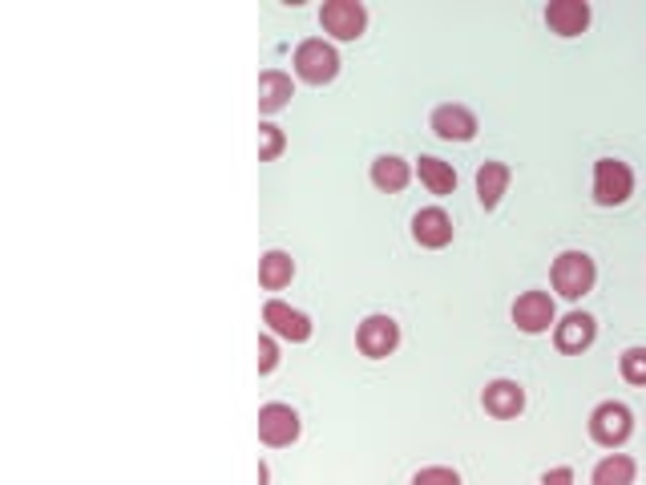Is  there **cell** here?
Wrapping results in <instances>:
<instances>
[{
  "label": "cell",
  "instance_id": "6da1fadb",
  "mask_svg": "<svg viewBox=\"0 0 646 485\" xmlns=\"http://www.w3.org/2000/svg\"><path fill=\"white\" fill-rule=\"evenodd\" d=\"M550 284L562 299L578 304V299L590 296L594 284H599V263L590 260L586 251H562L550 267Z\"/></svg>",
  "mask_w": 646,
  "mask_h": 485
},
{
  "label": "cell",
  "instance_id": "7a4b0ae2",
  "mask_svg": "<svg viewBox=\"0 0 646 485\" xmlns=\"http://www.w3.org/2000/svg\"><path fill=\"white\" fill-rule=\"evenodd\" d=\"M292 70H295V77L307 85H328L340 77V53H336V45L324 41V36H307V41L295 45Z\"/></svg>",
  "mask_w": 646,
  "mask_h": 485
},
{
  "label": "cell",
  "instance_id": "3957f363",
  "mask_svg": "<svg viewBox=\"0 0 646 485\" xmlns=\"http://www.w3.org/2000/svg\"><path fill=\"white\" fill-rule=\"evenodd\" d=\"M631 433H635V413H631L623 401H602L599 409L590 413V441L602 445V450L626 445Z\"/></svg>",
  "mask_w": 646,
  "mask_h": 485
},
{
  "label": "cell",
  "instance_id": "277c9868",
  "mask_svg": "<svg viewBox=\"0 0 646 485\" xmlns=\"http://www.w3.org/2000/svg\"><path fill=\"white\" fill-rule=\"evenodd\" d=\"M594 202L599 207H623L635 194V170L623 158H599L594 162Z\"/></svg>",
  "mask_w": 646,
  "mask_h": 485
},
{
  "label": "cell",
  "instance_id": "5b68a950",
  "mask_svg": "<svg viewBox=\"0 0 646 485\" xmlns=\"http://www.w3.org/2000/svg\"><path fill=\"white\" fill-rule=\"evenodd\" d=\"M299 433H304V421H299V413H295L292 404L267 401L258 409V441L267 450H287V445L299 441Z\"/></svg>",
  "mask_w": 646,
  "mask_h": 485
},
{
  "label": "cell",
  "instance_id": "8992f818",
  "mask_svg": "<svg viewBox=\"0 0 646 485\" xmlns=\"http://www.w3.org/2000/svg\"><path fill=\"white\" fill-rule=\"evenodd\" d=\"M319 24L331 41H360L368 29V9L364 0H328L319 9Z\"/></svg>",
  "mask_w": 646,
  "mask_h": 485
},
{
  "label": "cell",
  "instance_id": "52a82bcc",
  "mask_svg": "<svg viewBox=\"0 0 646 485\" xmlns=\"http://www.w3.org/2000/svg\"><path fill=\"white\" fill-rule=\"evenodd\" d=\"M509 316H513V324L526 336H541V331H550L558 324V304H553L550 292H521L513 299Z\"/></svg>",
  "mask_w": 646,
  "mask_h": 485
},
{
  "label": "cell",
  "instance_id": "ba28073f",
  "mask_svg": "<svg viewBox=\"0 0 646 485\" xmlns=\"http://www.w3.org/2000/svg\"><path fill=\"white\" fill-rule=\"evenodd\" d=\"M263 324H267L271 336L292 340V344H307L311 340V331H316V324H311L307 312L292 308V304H283V299H267V304H263Z\"/></svg>",
  "mask_w": 646,
  "mask_h": 485
},
{
  "label": "cell",
  "instance_id": "9c48e42d",
  "mask_svg": "<svg viewBox=\"0 0 646 485\" xmlns=\"http://www.w3.org/2000/svg\"><path fill=\"white\" fill-rule=\"evenodd\" d=\"M428 130H433L441 143H473V138H477V130H481V122H477V114H473L469 106L448 102V106H436L433 109Z\"/></svg>",
  "mask_w": 646,
  "mask_h": 485
},
{
  "label": "cell",
  "instance_id": "30bf717a",
  "mask_svg": "<svg viewBox=\"0 0 646 485\" xmlns=\"http://www.w3.org/2000/svg\"><path fill=\"white\" fill-rule=\"evenodd\" d=\"M356 348H360L368 360H384V356H392L400 348V324L392 320V316H384V312L368 316V320L356 328Z\"/></svg>",
  "mask_w": 646,
  "mask_h": 485
},
{
  "label": "cell",
  "instance_id": "8fae6325",
  "mask_svg": "<svg viewBox=\"0 0 646 485\" xmlns=\"http://www.w3.org/2000/svg\"><path fill=\"white\" fill-rule=\"evenodd\" d=\"M453 235H457V226H453V219H448L445 207H424V211L412 214V239H416L424 251L448 247Z\"/></svg>",
  "mask_w": 646,
  "mask_h": 485
},
{
  "label": "cell",
  "instance_id": "7c38bea8",
  "mask_svg": "<svg viewBox=\"0 0 646 485\" xmlns=\"http://www.w3.org/2000/svg\"><path fill=\"white\" fill-rule=\"evenodd\" d=\"M594 340H599V324L586 312H570V316H562V320L553 324V348L565 356L586 352Z\"/></svg>",
  "mask_w": 646,
  "mask_h": 485
},
{
  "label": "cell",
  "instance_id": "4fadbf2b",
  "mask_svg": "<svg viewBox=\"0 0 646 485\" xmlns=\"http://www.w3.org/2000/svg\"><path fill=\"white\" fill-rule=\"evenodd\" d=\"M590 21H594L590 0H550L546 4V24L558 36H582L590 29Z\"/></svg>",
  "mask_w": 646,
  "mask_h": 485
},
{
  "label": "cell",
  "instance_id": "5bb4252c",
  "mask_svg": "<svg viewBox=\"0 0 646 485\" xmlns=\"http://www.w3.org/2000/svg\"><path fill=\"white\" fill-rule=\"evenodd\" d=\"M481 404H485V413L497 417V421H513V417H521V409H526V389L509 377H497L485 384Z\"/></svg>",
  "mask_w": 646,
  "mask_h": 485
},
{
  "label": "cell",
  "instance_id": "9a60e30c",
  "mask_svg": "<svg viewBox=\"0 0 646 485\" xmlns=\"http://www.w3.org/2000/svg\"><path fill=\"white\" fill-rule=\"evenodd\" d=\"M292 97H295L292 73H283V70L258 73V114H263V122H271L279 109L292 106Z\"/></svg>",
  "mask_w": 646,
  "mask_h": 485
},
{
  "label": "cell",
  "instance_id": "2e32d148",
  "mask_svg": "<svg viewBox=\"0 0 646 485\" xmlns=\"http://www.w3.org/2000/svg\"><path fill=\"white\" fill-rule=\"evenodd\" d=\"M412 170H416V178H421V187L428 190V194H436V199L457 194V170H453V162H445V158L421 155Z\"/></svg>",
  "mask_w": 646,
  "mask_h": 485
},
{
  "label": "cell",
  "instance_id": "e0dca14e",
  "mask_svg": "<svg viewBox=\"0 0 646 485\" xmlns=\"http://www.w3.org/2000/svg\"><path fill=\"white\" fill-rule=\"evenodd\" d=\"M412 175H416V170H412L400 155H380L377 162H372V187L384 190V194H400V190L412 182Z\"/></svg>",
  "mask_w": 646,
  "mask_h": 485
},
{
  "label": "cell",
  "instance_id": "ac0fdd59",
  "mask_svg": "<svg viewBox=\"0 0 646 485\" xmlns=\"http://www.w3.org/2000/svg\"><path fill=\"white\" fill-rule=\"evenodd\" d=\"M509 178H513V170L506 162H485L477 170V199H481L485 211H494L497 202H501V194L509 190Z\"/></svg>",
  "mask_w": 646,
  "mask_h": 485
},
{
  "label": "cell",
  "instance_id": "d6986e66",
  "mask_svg": "<svg viewBox=\"0 0 646 485\" xmlns=\"http://www.w3.org/2000/svg\"><path fill=\"white\" fill-rule=\"evenodd\" d=\"M292 280H295V260L287 255V251H267V255L258 260V287L283 292Z\"/></svg>",
  "mask_w": 646,
  "mask_h": 485
},
{
  "label": "cell",
  "instance_id": "ffe728a7",
  "mask_svg": "<svg viewBox=\"0 0 646 485\" xmlns=\"http://www.w3.org/2000/svg\"><path fill=\"white\" fill-rule=\"evenodd\" d=\"M635 477H638L635 457H626V453H611V457H602V462L594 465L590 485H635Z\"/></svg>",
  "mask_w": 646,
  "mask_h": 485
},
{
  "label": "cell",
  "instance_id": "44dd1931",
  "mask_svg": "<svg viewBox=\"0 0 646 485\" xmlns=\"http://www.w3.org/2000/svg\"><path fill=\"white\" fill-rule=\"evenodd\" d=\"M287 150V134L275 122H258V162H275Z\"/></svg>",
  "mask_w": 646,
  "mask_h": 485
},
{
  "label": "cell",
  "instance_id": "7402d4cb",
  "mask_svg": "<svg viewBox=\"0 0 646 485\" xmlns=\"http://www.w3.org/2000/svg\"><path fill=\"white\" fill-rule=\"evenodd\" d=\"M618 372H623L626 384L646 389V348H626V352L618 356Z\"/></svg>",
  "mask_w": 646,
  "mask_h": 485
},
{
  "label": "cell",
  "instance_id": "603a6c76",
  "mask_svg": "<svg viewBox=\"0 0 646 485\" xmlns=\"http://www.w3.org/2000/svg\"><path fill=\"white\" fill-rule=\"evenodd\" d=\"M258 377H271L275 368H279V336H271V331H263L258 336Z\"/></svg>",
  "mask_w": 646,
  "mask_h": 485
},
{
  "label": "cell",
  "instance_id": "cb8c5ba5",
  "mask_svg": "<svg viewBox=\"0 0 646 485\" xmlns=\"http://www.w3.org/2000/svg\"><path fill=\"white\" fill-rule=\"evenodd\" d=\"M409 485H460V474L448 470V465H424V470L412 474Z\"/></svg>",
  "mask_w": 646,
  "mask_h": 485
},
{
  "label": "cell",
  "instance_id": "d4e9b609",
  "mask_svg": "<svg viewBox=\"0 0 646 485\" xmlns=\"http://www.w3.org/2000/svg\"><path fill=\"white\" fill-rule=\"evenodd\" d=\"M541 485H574V470L570 465H558V470H546Z\"/></svg>",
  "mask_w": 646,
  "mask_h": 485
},
{
  "label": "cell",
  "instance_id": "484cf974",
  "mask_svg": "<svg viewBox=\"0 0 646 485\" xmlns=\"http://www.w3.org/2000/svg\"><path fill=\"white\" fill-rule=\"evenodd\" d=\"M258 485H271V465L258 462Z\"/></svg>",
  "mask_w": 646,
  "mask_h": 485
}]
</instances>
